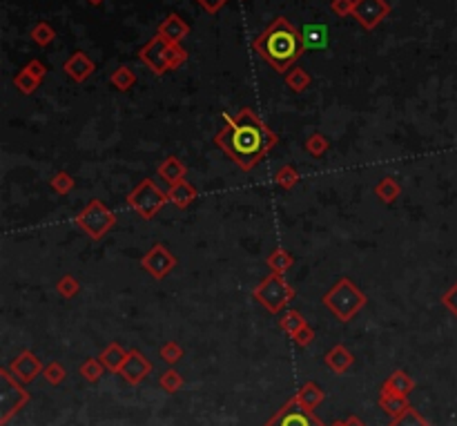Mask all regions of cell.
I'll return each instance as SVG.
<instances>
[{
  "label": "cell",
  "mask_w": 457,
  "mask_h": 426,
  "mask_svg": "<svg viewBox=\"0 0 457 426\" xmlns=\"http://www.w3.org/2000/svg\"><path fill=\"white\" fill-rule=\"evenodd\" d=\"M224 121L226 125L214 136V143L243 172L255 170L279 143V136L250 107H241L236 116L224 114Z\"/></svg>",
  "instance_id": "obj_1"
},
{
  "label": "cell",
  "mask_w": 457,
  "mask_h": 426,
  "mask_svg": "<svg viewBox=\"0 0 457 426\" xmlns=\"http://www.w3.org/2000/svg\"><path fill=\"white\" fill-rule=\"evenodd\" d=\"M252 47L279 74H286L292 67V62H297L299 56L306 50L302 40V31L286 16L275 18V23L255 38Z\"/></svg>",
  "instance_id": "obj_2"
},
{
  "label": "cell",
  "mask_w": 457,
  "mask_h": 426,
  "mask_svg": "<svg viewBox=\"0 0 457 426\" xmlns=\"http://www.w3.org/2000/svg\"><path fill=\"white\" fill-rule=\"evenodd\" d=\"M321 302L339 322L346 324V322H351L357 312L364 310V306L368 304V297L353 279L341 277L335 286L324 295Z\"/></svg>",
  "instance_id": "obj_3"
},
{
  "label": "cell",
  "mask_w": 457,
  "mask_h": 426,
  "mask_svg": "<svg viewBox=\"0 0 457 426\" xmlns=\"http://www.w3.org/2000/svg\"><path fill=\"white\" fill-rule=\"evenodd\" d=\"M74 226L87 234L92 241H101L116 226V214L101 199H92L87 206L74 217Z\"/></svg>",
  "instance_id": "obj_4"
},
{
  "label": "cell",
  "mask_w": 457,
  "mask_h": 426,
  "mask_svg": "<svg viewBox=\"0 0 457 426\" xmlns=\"http://www.w3.org/2000/svg\"><path fill=\"white\" fill-rule=\"evenodd\" d=\"M252 297H255L270 315H279L294 299V288L283 279V275L272 273L265 279H261L259 286H255Z\"/></svg>",
  "instance_id": "obj_5"
},
{
  "label": "cell",
  "mask_w": 457,
  "mask_h": 426,
  "mask_svg": "<svg viewBox=\"0 0 457 426\" xmlns=\"http://www.w3.org/2000/svg\"><path fill=\"white\" fill-rule=\"evenodd\" d=\"M165 203H170L167 192H163L152 179H143L128 195V206L145 221H150L159 214L165 208Z\"/></svg>",
  "instance_id": "obj_6"
},
{
  "label": "cell",
  "mask_w": 457,
  "mask_h": 426,
  "mask_svg": "<svg viewBox=\"0 0 457 426\" xmlns=\"http://www.w3.org/2000/svg\"><path fill=\"white\" fill-rule=\"evenodd\" d=\"M27 402L29 393L25 386L9 373V368H0V424L5 426Z\"/></svg>",
  "instance_id": "obj_7"
},
{
  "label": "cell",
  "mask_w": 457,
  "mask_h": 426,
  "mask_svg": "<svg viewBox=\"0 0 457 426\" xmlns=\"http://www.w3.org/2000/svg\"><path fill=\"white\" fill-rule=\"evenodd\" d=\"M263 426H326V424L314 415V411L302 406L292 398L290 402H286L279 408V413L270 422H265Z\"/></svg>",
  "instance_id": "obj_8"
},
{
  "label": "cell",
  "mask_w": 457,
  "mask_h": 426,
  "mask_svg": "<svg viewBox=\"0 0 457 426\" xmlns=\"http://www.w3.org/2000/svg\"><path fill=\"white\" fill-rule=\"evenodd\" d=\"M177 257L172 255V252L167 250V246L163 244H154L145 255L143 259H141V266L145 268V271L154 277V279H165L172 271L177 268Z\"/></svg>",
  "instance_id": "obj_9"
},
{
  "label": "cell",
  "mask_w": 457,
  "mask_h": 426,
  "mask_svg": "<svg viewBox=\"0 0 457 426\" xmlns=\"http://www.w3.org/2000/svg\"><path fill=\"white\" fill-rule=\"evenodd\" d=\"M388 13H390V5L386 0H355L353 18H357V23L366 31L380 27Z\"/></svg>",
  "instance_id": "obj_10"
},
{
  "label": "cell",
  "mask_w": 457,
  "mask_h": 426,
  "mask_svg": "<svg viewBox=\"0 0 457 426\" xmlns=\"http://www.w3.org/2000/svg\"><path fill=\"white\" fill-rule=\"evenodd\" d=\"M170 45L163 36L156 34L145 47H141L138 58L145 62V65L154 72V74H165L167 70V52H170Z\"/></svg>",
  "instance_id": "obj_11"
},
{
  "label": "cell",
  "mask_w": 457,
  "mask_h": 426,
  "mask_svg": "<svg viewBox=\"0 0 457 426\" xmlns=\"http://www.w3.org/2000/svg\"><path fill=\"white\" fill-rule=\"evenodd\" d=\"M9 373L18 380L21 384H29V382H34L38 375H43L45 366H43V361L40 357H36L31 351H23L16 359H11V364L7 366Z\"/></svg>",
  "instance_id": "obj_12"
},
{
  "label": "cell",
  "mask_w": 457,
  "mask_h": 426,
  "mask_svg": "<svg viewBox=\"0 0 457 426\" xmlns=\"http://www.w3.org/2000/svg\"><path fill=\"white\" fill-rule=\"evenodd\" d=\"M150 373H152V361L141 351H136V349L130 351L128 359H125V364L119 371V375L123 377V380L128 382V384H132V386L143 382Z\"/></svg>",
  "instance_id": "obj_13"
},
{
  "label": "cell",
  "mask_w": 457,
  "mask_h": 426,
  "mask_svg": "<svg viewBox=\"0 0 457 426\" xmlns=\"http://www.w3.org/2000/svg\"><path fill=\"white\" fill-rule=\"evenodd\" d=\"M94 70H97V65H94V60L85 52L72 54L65 60V65H62V72H65L74 83H85L87 78L94 74Z\"/></svg>",
  "instance_id": "obj_14"
},
{
  "label": "cell",
  "mask_w": 457,
  "mask_h": 426,
  "mask_svg": "<svg viewBox=\"0 0 457 426\" xmlns=\"http://www.w3.org/2000/svg\"><path fill=\"white\" fill-rule=\"evenodd\" d=\"M190 34V25H187L179 13H170L167 18L159 25V36H163L172 45H181V40Z\"/></svg>",
  "instance_id": "obj_15"
},
{
  "label": "cell",
  "mask_w": 457,
  "mask_h": 426,
  "mask_svg": "<svg viewBox=\"0 0 457 426\" xmlns=\"http://www.w3.org/2000/svg\"><path fill=\"white\" fill-rule=\"evenodd\" d=\"M413 388H415V382L411 375L406 371H392L386 377V382L382 384L380 395H406L408 398V393H413Z\"/></svg>",
  "instance_id": "obj_16"
},
{
  "label": "cell",
  "mask_w": 457,
  "mask_h": 426,
  "mask_svg": "<svg viewBox=\"0 0 457 426\" xmlns=\"http://www.w3.org/2000/svg\"><path fill=\"white\" fill-rule=\"evenodd\" d=\"M324 361H326V366L333 371V373L343 375V373H348L353 368L355 357H353V353L346 349L343 344H337V346H333V349L326 353Z\"/></svg>",
  "instance_id": "obj_17"
},
{
  "label": "cell",
  "mask_w": 457,
  "mask_h": 426,
  "mask_svg": "<svg viewBox=\"0 0 457 426\" xmlns=\"http://www.w3.org/2000/svg\"><path fill=\"white\" fill-rule=\"evenodd\" d=\"M156 172H159V177L161 179H165L170 185H175V183H179V181H183L185 179V175H187V165L179 159V156H175V154H170L165 161H161V165L156 168Z\"/></svg>",
  "instance_id": "obj_18"
},
{
  "label": "cell",
  "mask_w": 457,
  "mask_h": 426,
  "mask_svg": "<svg viewBox=\"0 0 457 426\" xmlns=\"http://www.w3.org/2000/svg\"><path fill=\"white\" fill-rule=\"evenodd\" d=\"M167 197H170V203H175L179 210H185L197 199V187L187 179H183L175 185H170Z\"/></svg>",
  "instance_id": "obj_19"
},
{
  "label": "cell",
  "mask_w": 457,
  "mask_h": 426,
  "mask_svg": "<svg viewBox=\"0 0 457 426\" xmlns=\"http://www.w3.org/2000/svg\"><path fill=\"white\" fill-rule=\"evenodd\" d=\"M128 355H130V351H125L121 344L112 342V344H107L105 349L101 351L99 359L103 361V366H105L107 371L119 373V371H121V366L125 364V359H128Z\"/></svg>",
  "instance_id": "obj_20"
},
{
  "label": "cell",
  "mask_w": 457,
  "mask_h": 426,
  "mask_svg": "<svg viewBox=\"0 0 457 426\" xmlns=\"http://www.w3.org/2000/svg\"><path fill=\"white\" fill-rule=\"evenodd\" d=\"M302 40L306 50H326L328 45V27L321 23L306 25L302 29Z\"/></svg>",
  "instance_id": "obj_21"
},
{
  "label": "cell",
  "mask_w": 457,
  "mask_h": 426,
  "mask_svg": "<svg viewBox=\"0 0 457 426\" xmlns=\"http://www.w3.org/2000/svg\"><path fill=\"white\" fill-rule=\"evenodd\" d=\"M294 400L302 406L310 408V411H314V408H317L326 400V393L314 382H308V384H304L302 388H299V393H294Z\"/></svg>",
  "instance_id": "obj_22"
},
{
  "label": "cell",
  "mask_w": 457,
  "mask_h": 426,
  "mask_svg": "<svg viewBox=\"0 0 457 426\" xmlns=\"http://www.w3.org/2000/svg\"><path fill=\"white\" fill-rule=\"evenodd\" d=\"M265 263H268V268H270L275 275H286L290 268L294 266V257L290 255L288 250L277 248V250H272L270 255L265 257Z\"/></svg>",
  "instance_id": "obj_23"
},
{
  "label": "cell",
  "mask_w": 457,
  "mask_h": 426,
  "mask_svg": "<svg viewBox=\"0 0 457 426\" xmlns=\"http://www.w3.org/2000/svg\"><path fill=\"white\" fill-rule=\"evenodd\" d=\"M380 406L390 420L400 417L402 413H406L408 408H411L406 395H380Z\"/></svg>",
  "instance_id": "obj_24"
},
{
  "label": "cell",
  "mask_w": 457,
  "mask_h": 426,
  "mask_svg": "<svg viewBox=\"0 0 457 426\" xmlns=\"http://www.w3.org/2000/svg\"><path fill=\"white\" fill-rule=\"evenodd\" d=\"M375 195L380 197L386 206H390V203H395L402 197V185L392 177H384V179H380V183L375 185Z\"/></svg>",
  "instance_id": "obj_25"
},
{
  "label": "cell",
  "mask_w": 457,
  "mask_h": 426,
  "mask_svg": "<svg viewBox=\"0 0 457 426\" xmlns=\"http://www.w3.org/2000/svg\"><path fill=\"white\" fill-rule=\"evenodd\" d=\"M304 326H308V322L304 320V315L297 312V310H286V312H283L281 317H279V328H281L286 335H290V337H294Z\"/></svg>",
  "instance_id": "obj_26"
},
{
  "label": "cell",
  "mask_w": 457,
  "mask_h": 426,
  "mask_svg": "<svg viewBox=\"0 0 457 426\" xmlns=\"http://www.w3.org/2000/svg\"><path fill=\"white\" fill-rule=\"evenodd\" d=\"M312 83V76L304 70V67H292L286 74V85L294 92V94H302L304 89H308Z\"/></svg>",
  "instance_id": "obj_27"
},
{
  "label": "cell",
  "mask_w": 457,
  "mask_h": 426,
  "mask_svg": "<svg viewBox=\"0 0 457 426\" xmlns=\"http://www.w3.org/2000/svg\"><path fill=\"white\" fill-rule=\"evenodd\" d=\"M40 83H43L40 78L34 76L29 70H25V67L13 76V87L18 89L21 94H34L40 87Z\"/></svg>",
  "instance_id": "obj_28"
},
{
  "label": "cell",
  "mask_w": 457,
  "mask_h": 426,
  "mask_svg": "<svg viewBox=\"0 0 457 426\" xmlns=\"http://www.w3.org/2000/svg\"><path fill=\"white\" fill-rule=\"evenodd\" d=\"M109 83H112L119 92H128L136 85V74L130 70V67H116L112 72V76H109Z\"/></svg>",
  "instance_id": "obj_29"
},
{
  "label": "cell",
  "mask_w": 457,
  "mask_h": 426,
  "mask_svg": "<svg viewBox=\"0 0 457 426\" xmlns=\"http://www.w3.org/2000/svg\"><path fill=\"white\" fill-rule=\"evenodd\" d=\"M54 38H56V31H54V27H52L50 23L40 21V23H36L34 27H31V40H34L38 47L52 45Z\"/></svg>",
  "instance_id": "obj_30"
},
{
  "label": "cell",
  "mask_w": 457,
  "mask_h": 426,
  "mask_svg": "<svg viewBox=\"0 0 457 426\" xmlns=\"http://www.w3.org/2000/svg\"><path fill=\"white\" fill-rule=\"evenodd\" d=\"M74 185H76L74 177L70 175V172H65V170L56 172V175L50 179V187H52V190H54L56 195H60V197L70 195V192L74 190Z\"/></svg>",
  "instance_id": "obj_31"
},
{
  "label": "cell",
  "mask_w": 457,
  "mask_h": 426,
  "mask_svg": "<svg viewBox=\"0 0 457 426\" xmlns=\"http://www.w3.org/2000/svg\"><path fill=\"white\" fill-rule=\"evenodd\" d=\"M306 152L310 156H314V159H319V156H324L328 150H330V141L321 134V132H314L306 138V143H304Z\"/></svg>",
  "instance_id": "obj_32"
},
{
  "label": "cell",
  "mask_w": 457,
  "mask_h": 426,
  "mask_svg": "<svg viewBox=\"0 0 457 426\" xmlns=\"http://www.w3.org/2000/svg\"><path fill=\"white\" fill-rule=\"evenodd\" d=\"M103 373H105V366L99 357H92L81 364V375H83V380H87L89 384H97L103 377Z\"/></svg>",
  "instance_id": "obj_33"
},
{
  "label": "cell",
  "mask_w": 457,
  "mask_h": 426,
  "mask_svg": "<svg viewBox=\"0 0 457 426\" xmlns=\"http://www.w3.org/2000/svg\"><path fill=\"white\" fill-rule=\"evenodd\" d=\"M388 426H431V422L424 417L417 408H408L406 413H402L400 417H395V420H390V424Z\"/></svg>",
  "instance_id": "obj_34"
},
{
  "label": "cell",
  "mask_w": 457,
  "mask_h": 426,
  "mask_svg": "<svg viewBox=\"0 0 457 426\" xmlns=\"http://www.w3.org/2000/svg\"><path fill=\"white\" fill-rule=\"evenodd\" d=\"M299 172L294 170V165H283L277 175H275V183L279 185V187H283V190H292V187L299 183Z\"/></svg>",
  "instance_id": "obj_35"
},
{
  "label": "cell",
  "mask_w": 457,
  "mask_h": 426,
  "mask_svg": "<svg viewBox=\"0 0 457 426\" xmlns=\"http://www.w3.org/2000/svg\"><path fill=\"white\" fill-rule=\"evenodd\" d=\"M56 290H58V295L62 299H72V297H76L78 293H81V281H78L76 277H72V275H65V277L58 279Z\"/></svg>",
  "instance_id": "obj_36"
},
{
  "label": "cell",
  "mask_w": 457,
  "mask_h": 426,
  "mask_svg": "<svg viewBox=\"0 0 457 426\" xmlns=\"http://www.w3.org/2000/svg\"><path fill=\"white\" fill-rule=\"evenodd\" d=\"M43 377L47 380V384L58 386V384L65 382L67 371H65V366L60 364V361H50V364H47V366H45V371H43Z\"/></svg>",
  "instance_id": "obj_37"
},
{
  "label": "cell",
  "mask_w": 457,
  "mask_h": 426,
  "mask_svg": "<svg viewBox=\"0 0 457 426\" xmlns=\"http://www.w3.org/2000/svg\"><path fill=\"white\" fill-rule=\"evenodd\" d=\"M159 386H161L165 393H179L181 386H183V377L179 375V371L167 368V371L159 377Z\"/></svg>",
  "instance_id": "obj_38"
},
{
  "label": "cell",
  "mask_w": 457,
  "mask_h": 426,
  "mask_svg": "<svg viewBox=\"0 0 457 426\" xmlns=\"http://www.w3.org/2000/svg\"><path fill=\"white\" fill-rule=\"evenodd\" d=\"M159 353H161V359L163 361H167L170 366H175V364H179V359L183 357V349L177 344V342H165L161 349H159Z\"/></svg>",
  "instance_id": "obj_39"
},
{
  "label": "cell",
  "mask_w": 457,
  "mask_h": 426,
  "mask_svg": "<svg viewBox=\"0 0 457 426\" xmlns=\"http://www.w3.org/2000/svg\"><path fill=\"white\" fill-rule=\"evenodd\" d=\"M187 60V50L181 45H170L167 52V70H179L181 65H185Z\"/></svg>",
  "instance_id": "obj_40"
},
{
  "label": "cell",
  "mask_w": 457,
  "mask_h": 426,
  "mask_svg": "<svg viewBox=\"0 0 457 426\" xmlns=\"http://www.w3.org/2000/svg\"><path fill=\"white\" fill-rule=\"evenodd\" d=\"M353 9H355V0H333V3H330V11L339 16V18H343V16H353Z\"/></svg>",
  "instance_id": "obj_41"
},
{
  "label": "cell",
  "mask_w": 457,
  "mask_h": 426,
  "mask_svg": "<svg viewBox=\"0 0 457 426\" xmlns=\"http://www.w3.org/2000/svg\"><path fill=\"white\" fill-rule=\"evenodd\" d=\"M442 304H444V308H446V310H451V312H453V317L457 320V281H455L453 286L442 295Z\"/></svg>",
  "instance_id": "obj_42"
},
{
  "label": "cell",
  "mask_w": 457,
  "mask_h": 426,
  "mask_svg": "<svg viewBox=\"0 0 457 426\" xmlns=\"http://www.w3.org/2000/svg\"><path fill=\"white\" fill-rule=\"evenodd\" d=\"M294 339V344L297 346H302V349H308V346L314 342V330H312V326L308 324V326H304L302 330H299V333L292 337Z\"/></svg>",
  "instance_id": "obj_43"
},
{
  "label": "cell",
  "mask_w": 457,
  "mask_h": 426,
  "mask_svg": "<svg viewBox=\"0 0 457 426\" xmlns=\"http://www.w3.org/2000/svg\"><path fill=\"white\" fill-rule=\"evenodd\" d=\"M197 3H199L203 9H206L208 13H216L219 9H221V7L228 3V0H197Z\"/></svg>",
  "instance_id": "obj_44"
},
{
  "label": "cell",
  "mask_w": 457,
  "mask_h": 426,
  "mask_svg": "<svg viewBox=\"0 0 457 426\" xmlns=\"http://www.w3.org/2000/svg\"><path fill=\"white\" fill-rule=\"evenodd\" d=\"M25 70H29V72H31V74H34V76H38V78H40V81H43V78H45V74H47V67L43 65V62H40V60H29V62H27V65H25Z\"/></svg>",
  "instance_id": "obj_45"
},
{
  "label": "cell",
  "mask_w": 457,
  "mask_h": 426,
  "mask_svg": "<svg viewBox=\"0 0 457 426\" xmlns=\"http://www.w3.org/2000/svg\"><path fill=\"white\" fill-rule=\"evenodd\" d=\"M341 426H366V422L364 420H359L357 415H348L343 422H341Z\"/></svg>",
  "instance_id": "obj_46"
},
{
  "label": "cell",
  "mask_w": 457,
  "mask_h": 426,
  "mask_svg": "<svg viewBox=\"0 0 457 426\" xmlns=\"http://www.w3.org/2000/svg\"><path fill=\"white\" fill-rule=\"evenodd\" d=\"M103 0H89V5H101Z\"/></svg>",
  "instance_id": "obj_47"
},
{
  "label": "cell",
  "mask_w": 457,
  "mask_h": 426,
  "mask_svg": "<svg viewBox=\"0 0 457 426\" xmlns=\"http://www.w3.org/2000/svg\"><path fill=\"white\" fill-rule=\"evenodd\" d=\"M333 426H341V422H335V424H333Z\"/></svg>",
  "instance_id": "obj_48"
}]
</instances>
